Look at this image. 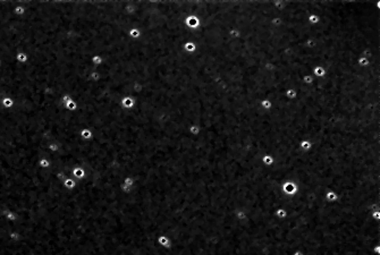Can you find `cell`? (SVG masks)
Returning a JSON list of instances; mask_svg holds the SVG:
<instances>
[{"label":"cell","instance_id":"cell-1","mask_svg":"<svg viewBox=\"0 0 380 255\" xmlns=\"http://www.w3.org/2000/svg\"><path fill=\"white\" fill-rule=\"evenodd\" d=\"M185 25H186L188 28H191V30H195V28L199 27V25H200L199 17L196 15L187 16L186 19H185Z\"/></svg>","mask_w":380,"mask_h":255},{"label":"cell","instance_id":"cell-2","mask_svg":"<svg viewBox=\"0 0 380 255\" xmlns=\"http://www.w3.org/2000/svg\"><path fill=\"white\" fill-rule=\"evenodd\" d=\"M120 104H122V107L123 108H124V109H126V110H131V109H133V108H134V106H135V100L133 99V98L132 97H124L122 99V101H120Z\"/></svg>","mask_w":380,"mask_h":255},{"label":"cell","instance_id":"cell-3","mask_svg":"<svg viewBox=\"0 0 380 255\" xmlns=\"http://www.w3.org/2000/svg\"><path fill=\"white\" fill-rule=\"evenodd\" d=\"M311 74L313 75V77H315V78H322V77H324V76H326V69H324V66L318 65V66H315L314 68L312 69Z\"/></svg>","mask_w":380,"mask_h":255},{"label":"cell","instance_id":"cell-4","mask_svg":"<svg viewBox=\"0 0 380 255\" xmlns=\"http://www.w3.org/2000/svg\"><path fill=\"white\" fill-rule=\"evenodd\" d=\"M184 50L187 53H193L195 52L196 50V44L194 43L193 41H187L184 43Z\"/></svg>","mask_w":380,"mask_h":255},{"label":"cell","instance_id":"cell-5","mask_svg":"<svg viewBox=\"0 0 380 255\" xmlns=\"http://www.w3.org/2000/svg\"><path fill=\"white\" fill-rule=\"evenodd\" d=\"M128 36L133 39V40H137L141 37V31L136 27H132L129 31H128Z\"/></svg>","mask_w":380,"mask_h":255},{"label":"cell","instance_id":"cell-6","mask_svg":"<svg viewBox=\"0 0 380 255\" xmlns=\"http://www.w3.org/2000/svg\"><path fill=\"white\" fill-rule=\"evenodd\" d=\"M91 62H92V65L94 66V67H99V66H101L103 64V58L101 56H99V55H94V56H92V58H91Z\"/></svg>","mask_w":380,"mask_h":255},{"label":"cell","instance_id":"cell-7","mask_svg":"<svg viewBox=\"0 0 380 255\" xmlns=\"http://www.w3.org/2000/svg\"><path fill=\"white\" fill-rule=\"evenodd\" d=\"M297 91L295 89H288V90L285 91V97L288 100H295L297 98Z\"/></svg>","mask_w":380,"mask_h":255},{"label":"cell","instance_id":"cell-8","mask_svg":"<svg viewBox=\"0 0 380 255\" xmlns=\"http://www.w3.org/2000/svg\"><path fill=\"white\" fill-rule=\"evenodd\" d=\"M356 64H358V66H360V67H367V66L370 64V58L360 56L358 58V60H356Z\"/></svg>","mask_w":380,"mask_h":255},{"label":"cell","instance_id":"cell-9","mask_svg":"<svg viewBox=\"0 0 380 255\" xmlns=\"http://www.w3.org/2000/svg\"><path fill=\"white\" fill-rule=\"evenodd\" d=\"M260 106H261V108L263 110H267V111H268V110H270L271 108H272V102H271L269 99H263L260 101Z\"/></svg>","mask_w":380,"mask_h":255},{"label":"cell","instance_id":"cell-10","mask_svg":"<svg viewBox=\"0 0 380 255\" xmlns=\"http://www.w3.org/2000/svg\"><path fill=\"white\" fill-rule=\"evenodd\" d=\"M187 131L190 132L192 135L196 136V135H199V134L201 133V127H200V125L193 124V125H191L190 127H188V129H187Z\"/></svg>","mask_w":380,"mask_h":255},{"label":"cell","instance_id":"cell-11","mask_svg":"<svg viewBox=\"0 0 380 255\" xmlns=\"http://www.w3.org/2000/svg\"><path fill=\"white\" fill-rule=\"evenodd\" d=\"M314 82V77L312 74H305L302 78V83L305 85H311Z\"/></svg>","mask_w":380,"mask_h":255},{"label":"cell","instance_id":"cell-12","mask_svg":"<svg viewBox=\"0 0 380 255\" xmlns=\"http://www.w3.org/2000/svg\"><path fill=\"white\" fill-rule=\"evenodd\" d=\"M65 108L68 110V111H76V110H77V108H78L77 102H76V101H74V100H72V101H69V102L66 103Z\"/></svg>","mask_w":380,"mask_h":255},{"label":"cell","instance_id":"cell-13","mask_svg":"<svg viewBox=\"0 0 380 255\" xmlns=\"http://www.w3.org/2000/svg\"><path fill=\"white\" fill-rule=\"evenodd\" d=\"M308 21H309V23H310L311 25H317V24H319V22H320V17H319V16L314 12V14H311V15H309Z\"/></svg>","mask_w":380,"mask_h":255},{"label":"cell","instance_id":"cell-14","mask_svg":"<svg viewBox=\"0 0 380 255\" xmlns=\"http://www.w3.org/2000/svg\"><path fill=\"white\" fill-rule=\"evenodd\" d=\"M158 242H159L160 244H161V245H163V246H166V247H169V240H168V238H167V237H165V236H160L159 237V239H158Z\"/></svg>","mask_w":380,"mask_h":255},{"label":"cell","instance_id":"cell-15","mask_svg":"<svg viewBox=\"0 0 380 255\" xmlns=\"http://www.w3.org/2000/svg\"><path fill=\"white\" fill-rule=\"evenodd\" d=\"M2 102H3V104H5V107H6V108H9V107H12V99H9V98H5V99L2 100Z\"/></svg>","mask_w":380,"mask_h":255},{"label":"cell","instance_id":"cell-16","mask_svg":"<svg viewBox=\"0 0 380 255\" xmlns=\"http://www.w3.org/2000/svg\"><path fill=\"white\" fill-rule=\"evenodd\" d=\"M17 59H19L21 61H26L27 60V55H25V53H18L17 55Z\"/></svg>","mask_w":380,"mask_h":255},{"label":"cell","instance_id":"cell-17","mask_svg":"<svg viewBox=\"0 0 380 255\" xmlns=\"http://www.w3.org/2000/svg\"><path fill=\"white\" fill-rule=\"evenodd\" d=\"M16 12H17V14H23V12H24V9H23L22 7H17V8H16Z\"/></svg>","mask_w":380,"mask_h":255},{"label":"cell","instance_id":"cell-18","mask_svg":"<svg viewBox=\"0 0 380 255\" xmlns=\"http://www.w3.org/2000/svg\"><path fill=\"white\" fill-rule=\"evenodd\" d=\"M66 185H67V186H69V187H72V186L74 187L75 184H74V181H72V180H67V181H66Z\"/></svg>","mask_w":380,"mask_h":255}]
</instances>
